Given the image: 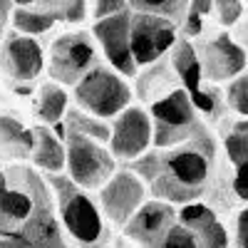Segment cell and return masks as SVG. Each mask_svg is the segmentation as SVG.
Here are the masks:
<instances>
[{
    "label": "cell",
    "mask_w": 248,
    "mask_h": 248,
    "mask_svg": "<svg viewBox=\"0 0 248 248\" xmlns=\"http://www.w3.org/2000/svg\"><path fill=\"white\" fill-rule=\"evenodd\" d=\"M176 214L179 206L149 196L137 209V214L122 226V233L137 248H164V241L176 221Z\"/></svg>",
    "instance_id": "obj_13"
},
{
    "label": "cell",
    "mask_w": 248,
    "mask_h": 248,
    "mask_svg": "<svg viewBox=\"0 0 248 248\" xmlns=\"http://www.w3.org/2000/svg\"><path fill=\"white\" fill-rule=\"evenodd\" d=\"M221 154H223V167L229 169L226 184L231 189V196L248 203V119L246 117L223 124Z\"/></svg>",
    "instance_id": "obj_15"
},
{
    "label": "cell",
    "mask_w": 248,
    "mask_h": 248,
    "mask_svg": "<svg viewBox=\"0 0 248 248\" xmlns=\"http://www.w3.org/2000/svg\"><path fill=\"white\" fill-rule=\"evenodd\" d=\"M186 8H189V0H129V10L161 15V17L174 20L179 25L186 15Z\"/></svg>",
    "instance_id": "obj_25"
},
{
    "label": "cell",
    "mask_w": 248,
    "mask_h": 248,
    "mask_svg": "<svg viewBox=\"0 0 248 248\" xmlns=\"http://www.w3.org/2000/svg\"><path fill=\"white\" fill-rule=\"evenodd\" d=\"M147 199H149L147 184L134 174L132 167H119L97 189L99 209L107 216V221L112 226H117V229H122Z\"/></svg>",
    "instance_id": "obj_10"
},
{
    "label": "cell",
    "mask_w": 248,
    "mask_h": 248,
    "mask_svg": "<svg viewBox=\"0 0 248 248\" xmlns=\"http://www.w3.org/2000/svg\"><path fill=\"white\" fill-rule=\"evenodd\" d=\"M15 5H37V3H45V0H13Z\"/></svg>",
    "instance_id": "obj_33"
},
{
    "label": "cell",
    "mask_w": 248,
    "mask_h": 248,
    "mask_svg": "<svg viewBox=\"0 0 248 248\" xmlns=\"http://www.w3.org/2000/svg\"><path fill=\"white\" fill-rule=\"evenodd\" d=\"M99 62L102 52L92 30H67L50 43V50L45 55V70L50 79L72 90Z\"/></svg>",
    "instance_id": "obj_4"
},
{
    "label": "cell",
    "mask_w": 248,
    "mask_h": 248,
    "mask_svg": "<svg viewBox=\"0 0 248 248\" xmlns=\"http://www.w3.org/2000/svg\"><path fill=\"white\" fill-rule=\"evenodd\" d=\"M132 87H134V97L141 102V105L149 107L152 102L161 99L164 94H169L171 90H176L181 85H179V77L171 67V60L167 55V57L152 62V65L139 67Z\"/></svg>",
    "instance_id": "obj_19"
},
{
    "label": "cell",
    "mask_w": 248,
    "mask_h": 248,
    "mask_svg": "<svg viewBox=\"0 0 248 248\" xmlns=\"http://www.w3.org/2000/svg\"><path fill=\"white\" fill-rule=\"evenodd\" d=\"M35 147L30 154V164L40 174H62L67 167V149L65 139H62L60 127H50V124H35Z\"/></svg>",
    "instance_id": "obj_18"
},
{
    "label": "cell",
    "mask_w": 248,
    "mask_h": 248,
    "mask_svg": "<svg viewBox=\"0 0 248 248\" xmlns=\"http://www.w3.org/2000/svg\"><path fill=\"white\" fill-rule=\"evenodd\" d=\"M209 20H214L211 15V0H189V8H186V15L179 25V32L184 37H199L206 28H209Z\"/></svg>",
    "instance_id": "obj_23"
},
{
    "label": "cell",
    "mask_w": 248,
    "mask_h": 248,
    "mask_svg": "<svg viewBox=\"0 0 248 248\" xmlns=\"http://www.w3.org/2000/svg\"><path fill=\"white\" fill-rule=\"evenodd\" d=\"M35 209L30 189L17 181L8 167H0V243L10 241L25 226Z\"/></svg>",
    "instance_id": "obj_16"
},
{
    "label": "cell",
    "mask_w": 248,
    "mask_h": 248,
    "mask_svg": "<svg viewBox=\"0 0 248 248\" xmlns=\"http://www.w3.org/2000/svg\"><path fill=\"white\" fill-rule=\"evenodd\" d=\"M191 43L201 65V75L211 85H226L248 67L246 50L226 28H206Z\"/></svg>",
    "instance_id": "obj_8"
},
{
    "label": "cell",
    "mask_w": 248,
    "mask_h": 248,
    "mask_svg": "<svg viewBox=\"0 0 248 248\" xmlns=\"http://www.w3.org/2000/svg\"><path fill=\"white\" fill-rule=\"evenodd\" d=\"M231 35H233V40L246 50V55H248V15H243L238 23L231 28Z\"/></svg>",
    "instance_id": "obj_31"
},
{
    "label": "cell",
    "mask_w": 248,
    "mask_h": 248,
    "mask_svg": "<svg viewBox=\"0 0 248 248\" xmlns=\"http://www.w3.org/2000/svg\"><path fill=\"white\" fill-rule=\"evenodd\" d=\"M233 243H236V248H248V206L236 214V221H233Z\"/></svg>",
    "instance_id": "obj_30"
},
{
    "label": "cell",
    "mask_w": 248,
    "mask_h": 248,
    "mask_svg": "<svg viewBox=\"0 0 248 248\" xmlns=\"http://www.w3.org/2000/svg\"><path fill=\"white\" fill-rule=\"evenodd\" d=\"M0 248H3V243H0Z\"/></svg>",
    "instance_id": "obj_35"
},
{
    "label": "cell",
    "mask_w": 248,
    "mask_h": 248,
    "mask_svg": "<svg viewBox=\"0 0 248 248\" xmlns=\"http://www.w3.org/2000/svg\"><path fill=\"white\" fill-rule=\"evenodd\" d=\"M62 139H65V149H67V167L65 174L79 184L82 189L97 191L117 169L119 161L114 159V154L109 152V147L105 141H99L90 134H82L77 129L62 127Z\"/></svg>",
    "instance_id": "obj_6"
},
{
    "label": "cell",
    "mask_w": 248,
    "mask_h": 248,
    "mask_svg": "<svg viewBox=\"0 0 248 248\" xmlns=\"http://www.w3.org/2000/svg\"><path fill=\"white\" fill-rule=\"evenodd\" d=\"M0 72L13 82H32L45 72V50L37 37L8 32L0 45Z\"/></svg>",
    "instance_id": "obj_14"
},
{
    "label": "cell",
    "mask_w": 248,
    "mask_h": 248,
    "mask_svg": "<svg viewBox=\"0 0 248 248\" xmlns=\"http://www.w3.org/2000/svg\"><path fill=\"white\" fill-rule=\"evenodd\" d=\"M13 8H15L13 0H0V37L5 35V30H8V25H10Z\"/></svg>",
    "instance_id": "obj_32"
},
{
    "label": "cell",
    "mask_w": 248,
    "mask_h": 248,
    "mask_svg": "<svg viewBox=\"0 0 248 248\" xmlns=\"http://www.w3.org/2000/svg\"><path fill=\"white\" fill-rule=\"evenodd\" d=\"M50 189L55 194V206L60 223L67 238L77 248H105L109 241V221L102 214L97 196L90 189H82L65 171L62 174H45Z\"/></svg>",
    "instance_id": "obj_2"
},
{
    "label": "cell",
    "mask_w": 248,
    "mask_h": 248,
    "mask_svg": "<svg viewBox=\"0 0 248 248\" xmlns=\"http://www.w3.org/2000/svg\"><path fill=\"white\" fill-rule=\"evenodd\" d=\"M218 152L211 124H203L189 141L167 149L152 147L127 167L147 184L152 199L184 206L209 196L218 169Z\"/></svg>",
    "instance_id": "obj_1"
},
{
    "label": "cell",
    "mask_w": 248,
    "mask_h": 248,
    "mask_svg": "<svg viewBox=\"0 0 248 248\" xmlns=\"http://www.w3.org/2000/svg\"><path fill=\"white\" fill-rule=\"evenodd\" d=\"M72 99L75 107L109 122L134 102V87L129 85V77L99 62L72 87Z\"/></svg>",
    "instance_id": "obj_3"
},
{
    "label": "cell",
    "mask_w": 248,
    "mask_h": 248,
    "mask_svg": "<svg viewBox=\"0 0 248 248\" xmlns=\"http://www.w3.org/2000/svg\"><path fill=\"white\" fill-rule=\"evenodd\" d=\"M10 25L15 32H23V35H45L47 30H52L57 25V20L43 8V5H15L13 15H10Z\"/></svg>",
    "instance_id": "obj_22"
},
{
    "label": "cell",
    "mask_w": 248,
    "mask_h": 248,
    "mask_svg": "<svg viewBox=\"0 0 248 248\" xmlns=\"http://www.w3.org/2000/svg\"><path fill=\"white\" fill-rule=\"evenodd\" d=\"M109 141L107 147L114 154L117 161L129 164L144 152H149L154 147V124L152 114L144 105H132L127 109H122L114 119H109Z\"/></svg>",
    "instance_id": "obj_9"
},
{
    "label": "cell",
    "mask_w": 248,
    "mask_h": 248,
    "mask_svg": "<svg viewBox=\"0 0 248 248\" xmlns=\"http://www.w3.org/2000/svg\"><path fill=\"white\" fill-rule=\"evenodd\" d=\"M223 97H226V105H229V112L248 119V67L241 75H236L231 82H226Z\"/></svg>",
    "instance_id": "obj_26"
},
{
    "label": "cell",
    "mask_w": 248,
    "mask_h": 248,
    "mask_svg": "<svg viewBox=\"0 0 248 248\" xmlns=\"http://www.w3.org/2000/svg\"><path fill=\"white\" fill-rule=\"evenodd\" d=\"M70 87L60 85L55 79H45L37 87L35 94V117L40 124H50V127H60L70 109Z\"/></svg>",
    "instance_id": "obj_21"
},
{
    "label": "cell",
    "mask_w": 248,
    "mask_h": 248,
    "mask_svg": "<svg viewBox=\"0 0 248 248\" xmlns=\"http://www.w3.org/2000/svg\"><path fill=\"white\" fill-rule=\"evenodd\" d=\"M169 60H171V67H174V72L179 77V85L189 92L194 107L199 109L203 122L206 124L223 122L226 112H229L223 90H218V85H211V82L203 79L201 65H199V57H196V50H194L191 40L179 35L174 47L169 50Z\"/></svg>",
    "instance_id": "obj_5"
},
{
    "label": "cell",
    "mask_w": 248,
    "mask_h": 248,
    "mask_svg": "<svg viewBox=\"0 0 248 248\" xmlns=\"http://www.w3.org/2000/svg\"><path fill=\"white\" fill-rule=\"evenodd\" d=\"M179 221L191 231L196 248H231V233L211 203L191 201L179 206Z\"/></svg>",
    "instance_id": "obj_17"
},
{
    "label": "cell",
    "mask_w": 248,
    "mask_h": 248,
    "mask_svg": "<svg viewBox=\"0 0 248 248\" xmlns=\"http://www.w3.org/2000/svg\"><path fill=\"white\" fill-rule=\"evenodd\" d=\"M43 5L57 23H67V25H79L85 23V17L90 15L87 0H45Z\"/></svg>",
    "instance_id": "obj_24"
},
{
    "label": "cell",
    "mask_w": 248,
    "mask_h": 248,
    "mask_svg": "<svg viewBox=\"0 0 248 248\" xmlns=\"http://www.w3.org/2000/svg\"><path fill=\"white\" fill-rule=\"evenodd\" d=\"M164 248H196V241L191 236V231L179 221V214H176V221L167 233V241H164Z\"/></svg>",
    "instance_id": "obj_28"
},
{
    "label": "cell",
    "mask_w": 248,
    "mask_h": 248,
    "mask_svg": "<svg viewBox=\"0 0 248 248\" xmlns=\"http://www.w3.org/2000/svg\"><path fill=\"white\" fill-rule=\"evenodd\" d=\"M129 25H132V10H122L117 15H107L94 20L92 35L99 45V52L109 67H114L119 75L134 79L139 72V65L132 55V40H129Z\"/></svg>",
    "instance_id": "obj_12"
},
{
    "label": "cell",
    "mask_w": 248,
    "mask_h": 248,
    "mask_svg": "<svg viewBox=\"0 0 248 248\" xmlns=\"http://www.w3.org/2000/svg\"><path fill=\"white\" fill-rule=\"evenodd\" d=\"M211 15L218 28L231 30L246 15V3L243 0H211Z\"/></svg>",
    "instance_id": "obj_27"
},
{
    "label": "cell",
    "mask_w": 248,
    "mask_h": 248,
    "mask_svg": "<svg viewBox=\"0 0 248 248\" xmlns=\"http://www.w3.org/2000/svg\"><path fill=\"white\" fill-rule=\"evenodd\" d=\"M179 23L152 13H137L132 10V25H129V40H132V55L139 67L152 65V62L167 57L174 43L179 40Z\"/></svg>",
    "instance_id": "obj_11"
},
{
    "label": "cell",
    "mask_w": 248,
    "mask_h": 248,
    "mask_svg": "<svg viewBox=\"0 0 248 248\" xmlns=\"http://www.w3.org/2000/svg\"><path fill=\"white\" fill-rule=\"evenodd\" d=\"M147 109H149L152 124H154V147L156 149H167V147H176V144L189 141L206 124L184 87L171 90L161 99L152 102Z\"/></svg>",
    "instance_id": "obj_7"
},
{
    "label": "cell",
    "mask_w": 248,
    "mask_h": 248,
    "mask_svg": "<svg viewBox=\"0 0 248 248\" xmlns=\"http://www.w3.org/2000/svg\"><path fill=\"white\" fill-rule=\"evenodd\" d=\"M60 248H77V246H75V243L70 241V243H65V246H60Z\"/></svg>",
    "instance_id": "obj_34"
},
{
    "label": "cell",
    "mask_w": 248,
    "mask_h": 248,
    "mask_svg": "<svg viewBox=\"0 0 248 248\" xmlns=\"http://www.w3.org/2000/svg\"><path fill=\"white\" fill-rule=\"evenodd\" d=\"M122 10H129V0H92V17H107V15H117Z\"/></svg>",
    "instance_id": "obj_29"
},
{
    "label": "cell",
    "mask_w": 248,
    "mask_h": 248,
    "mask_svg": "<svg viewBox=\"0 0 248 248\" xmlns=\"http://www.w3.org/2000/svg\"><path fill=\"white\" fill-rule=\"evenodd\" d=\"M32 147H35L32 129L10 114H0V161L3 164L30 161Z\"/></svg>",
    "instance_id": "obj_20"
}]
</instances>
